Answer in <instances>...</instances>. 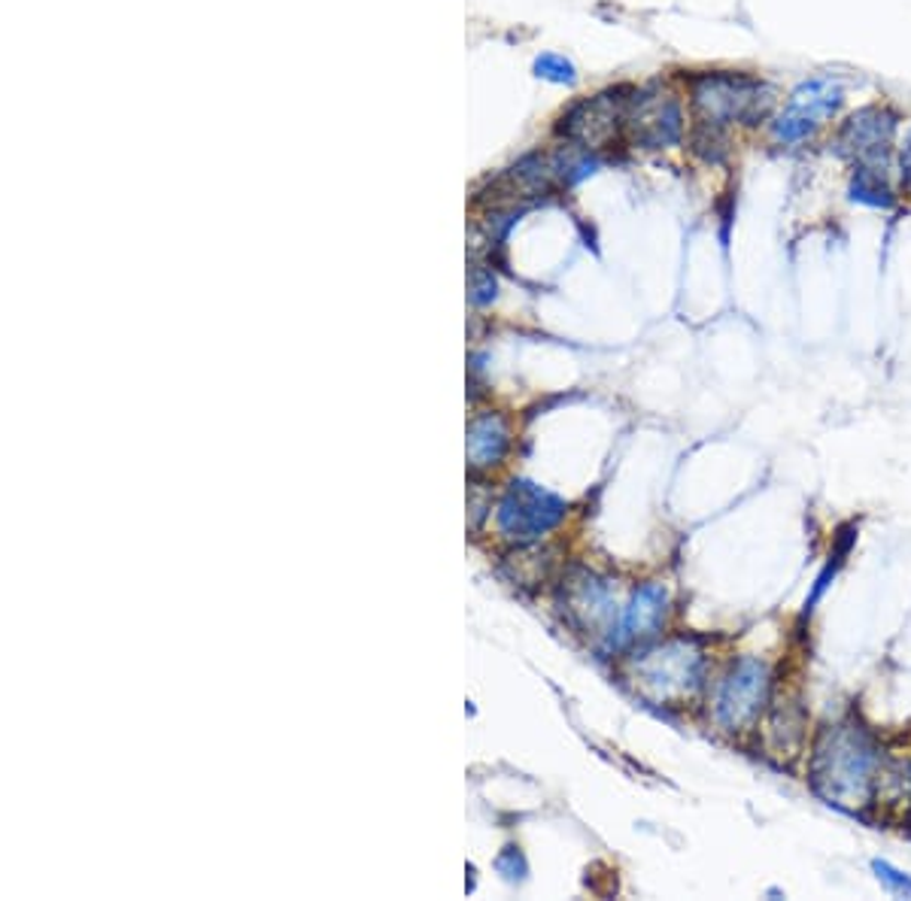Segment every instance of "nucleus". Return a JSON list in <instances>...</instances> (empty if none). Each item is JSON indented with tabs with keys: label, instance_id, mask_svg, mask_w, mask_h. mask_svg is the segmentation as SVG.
I'll return each instance as SVG.
<instances>
[{
	"label": "nucleus",
	"instance_id": "1",
	"mask_svg": "<svg viewBox=\"0 0 911 901\" xmlns=\"http://www.w3.org/2000/svg\"><path fill=\"white\" fill-rule=\"evenodd\" d=\"M881 753L872 735L854 719L827 726L815 741L808 781L827 805L844 813H863L875 801Z\"/></svg>",
	"mask_w": 911,
	"mask_h": 901
},
{
	"label": "nucleus",
	"instance_id": "2",
	"mask_svg": "<svg viewBox=\"0 0 911 901\" xmlns=\"http://www.w3.org/2000/svg\"><path fill=\"white\" fill-rule=\"evenodd\" d=\"M705 677V652L693 637H671L632 659L630 680L644 702L671 707L693 698Z\"/></svg>",
	"mask_w": 911,
	"mask_h": 901
},
{
	"label": "nucleus",
	"instance_id": "3",
	"mask_svg": "<svg viewBox=\"0 0 911 901\" xmlns=\"http://www.w3.org/2000/svg\"><path fill=\"white\" fill-rule=\"evenodd\" d=\"M690 94L702 131H720L729 122H757L772 106V92L745 73H702Z\"/></svg>",
	"mask_w": 911,
	"mask_h": 901
},
{
	"label": "nucleus",
	"instance_id": "4",
	"mask_svg": "<svg viewBox=\"0 0 911 901\" xmlns=\"http://www.w3.org/2000/svg\"><path fill=\"white\" fill-rule=\"evenodd\" d=\"M772 698V668L765 659L757 656H741L729 665V671L720 677L711 711L714 723L729 735H745L751 731Z\"/></svg>",
	"mask_w": 911,
	"mask_h": 901
},
{
	"label": "nucleus",
	"instance_id": "5",
	"mask_svg": "<svg viewBox=\"0 0 911 901\" xmlns=\"http://www.w3.org/2000/svg\"><path fill=\"white\" fill-rule=\"evenodd\" d=\"M565 510L560 495L541 489L532 480H514L498 501V531L508 541L532 544L563 522Z\"/></svg>",
	"mask_w": 911,
	"mask_h": 901
},
{
	"label": "nucleus",
	"instance_id": "6",
	"mask_svg": "<svg viewBox=\"0 0 911 901\" xmlns=\"http://www.w3.org/2000/svg\"><path fill=\"white\" fill-rule=\"evenodd\" d=\"M842 82L832 77H815L805 80L791 101L784 106V113L772 122V137L775 143H799L805 137L818 131L823 122L842 104Z\"/></svg>",
	"mask_w": 911,
	"mask_h": 901
},
{
	"label": "nucleus",
	"instance_id": "7",
	"mask_svg": "<svg viewBox=\"0 0 911 901\" xmlns=\"http://www.w3.org/2000/svg\"><path fill=\"white\" fill-rule=\"evenodd\" d=\"M893 131H897L893 113H887L881 106H866L844 122L842 134H839V149L857 161L860 171L885 173Z\"/></svg>",
	"mask_w": 911,
	"mask_h": 901
},
{
	"label": "nucleus",
	"instance_id": "8",
	"mask_svg": "<svg viewBox=\"0 0 911 901\" xmlns=\"http://www.w3.org/2000/svg\"><path fill=\"white\" fill-rule=\"evenodd\" d=\"M669 616V589L662 584H644L632 592L630 604L623 610L614 635L608 637L611 650H632L644 647L659 635V628Z\"/></svg>",
	"mask_w": 911,
	"mask_h": 901
},
{
	"label": "nucleus",
	"instance_id": "9",
	"mask_svg": "<svg viewBox=\"0 0 911 901\" xmlns=\"http://www.w3.org/2000/svg\"><path fill=\"white\" fill-rule=\"evenodd\" d=\"M632 97H623L620 89L596 94L590 101L577 104L563 119V134L584 149L604 147L616 134V125L626 122Z\"/></svg>",
	"mask_w": 911,
	"mask_h": 901
},
{
	"label": "nucleus",
	"instance_id": "10",
	"mask_svg": "<svg viewBox=\"0 0 911 901\" xmlns=\"http://www.w3.org/2000/svg\"><path fill=\"white\" fill-rule=\"evenodd\" d=\"M632 143L644 149H662L681 137V106L669 94H635L626 113Z\"/></svg>",
	"mask_w": 911,
	"mask_h": 901
},
{
	"label": "nucleus",
	"instance_id": "11",
	"mask_svg": "<svg viewBox=\"0 0 911 901\" xmlns=\"http://www.w3.org/2000/svg\"><path fill=\"white\" fill-rule=\"evenodd\" d=\"M565 613L580 632H596V635H614V596L611 586L599 580L596 574H580L568 580V596H565Z\"/></svg>",
	"mask_w": 911,
	"mask_h": 901
},
{
	"label": "nucleus",
	"instance_id": "12",
	"mask_svg": "<svg viewBox=\"0 0 911 901\" xmlns=\"http://www.w3.org/2000/svg\"><path fill=\"white\" fill-rule=\"evenodd\" d=\"M508 423L498 413H481L469 425V462L477 471H489L505 459L510 443Z\"/></svg>",
	"mask_w": 911,
	"mask_h": 901
},
{
	"label": "nucleus",
	"instance_id": "13",
	"mask_svg": "<svg viewBox=\"0 0 911 901\" xmlns=\"http://www.w3.org/2000/svg\"><path fill=\"white\" fill-rule=\"evenodd\" d=\"M875 801L890 810L911 808V762L909 759H893L881 762L878 781H875Z\"/></svg>",
	"mask_w": 911,
	"mask_h": 901
},
{
	"label": "nucleus",
	"instance_id": "14",
	"mask_svg": "<svg viewBox=\"0 0 911 901\" xmlns=\"http://www.w3.org/2000/svg\"><path fill=\"white\" fill-rule=\"evenodd\" d=\"M851 198L869 207H890V188L885 186V173L878 171H857L854 183H851Z\"/></svg>",
	"mask_w": 911,
	"mask_h": 901
},
{
	"label": "nucleus",
	"instance_id": "15",
	"mask_svg": "<svg viewBox=\"0 0 911 901\" xmlns=\"http://www.w3.org/2000/svg\"><path fill=\"white\" fill-rule=\"evenodd\" d=\"M872 871L878 877V883L890 892V896H899V899H911V877L906 871L893 868L890 862L875 859L872 862Z\"/></svg>",
	"mask_w": 911,
	"mask_h": 901
},
{
	"label": "nucleus",
	"instance_id": "16",
	"mask_svg": "<svg viewBox=\"0 0 911 901\" xmlns=\"http://www.w3.org/2000/svg\"><path fill=\"white\" fill-rule=\"evenodd\" d=\"M535 73L550 82H575V65L556 53H544L535 61Z\"/></svg>",
	"mask_w": 911,
	"mask_h": 901
},
{
	"label": "nucleus",
	"instance_id": "17",
	"mask_svg": "<svg viewBox=\"0 0 911 901\" xmlns=\"http://www.w3.org/2000/svg\"><path fill=\"white\" fill-rule=\"evenodd\" d=\"M493 298H496V277H493L489 270L477 267V270L471 274V301H474V304H489Z\"/></svg>",
	"mask_w": 911,
	"mask_h": 901
},
{
	"label": "nucleus",
	"instance_id": "18",
	"mask_svg": "<svg viewBox=\"0 0 911 901\" xmlns=\"http://www.w3.org/2000/svg\"><path fill=\"white\" fill-rule=\"evenodd\" d=\"M902 180L911 186V134L906 140V149H902Z\"/></svg>",
	"mask_w": 911,
	"mask_h": 901
}]
</instances>
